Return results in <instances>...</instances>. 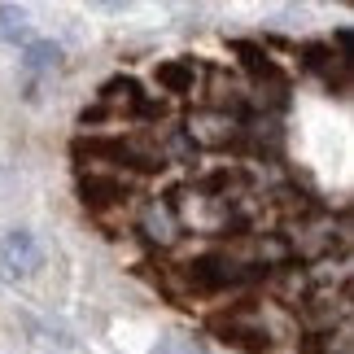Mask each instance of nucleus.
Listing matches in <instances>:
<instances>
[{
	"label": "nucleus",
	"instance_id": "nucleus-2",
	"mask_svg": "<svg viewBox=\"0 0 354 354\" xmlns=\"http://www.w3.org/2000/svg\"><path fill=\"white\" fill-rule=\"evenodd\" d=\"M22 66L26 71H53V66H62V48L53 39H31L22 48Z\"/></svg>",
	"mask_w": 354,
	"mask_h": 354
},
{
	"label": "nucleus",
	"instance_id": "nucleus-3",
	"mask_svg": "<svg viewBox=\"0 0 354 354\" xmlns=\"http://www.w3.org/2000/svg\"><path fill=\"white\" fill-rule=\"evenodd\" d=\"M153 354H201V350L188 342H162V346H153Z\"/></svg>",
	"mask_w": 354,
	"mask_h": 354
},
{
	"label": "nucleus",
	"instance_id": "nucleus-1",
	"mask_svg": "<svg viewBox=\"0 0 354 354\" xmlns=\"http://www.w3.org/2000/svg\"><path fill=\"white\" fill-rule=\"evenodd\" d=\"M39 263H44V254H39L31 232H5L0 236V280H18L26 271H35Z\"/></svg>",
	"mask_w": 354,
	"mask_h": 354
}]
</instances>
